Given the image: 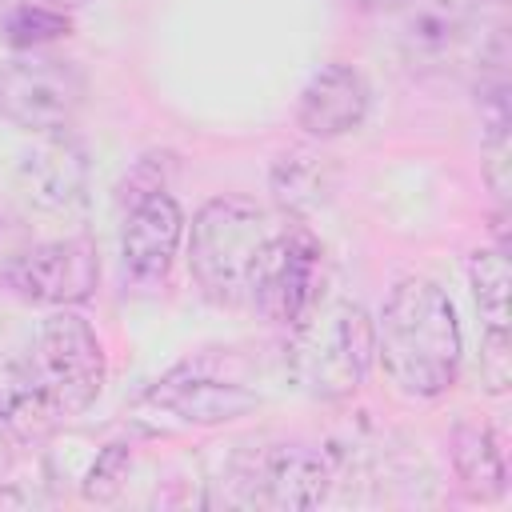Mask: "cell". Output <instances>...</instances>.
Segmentation results:
<instances>
[{
  "instance_id": "7c38bea8",
  "label": "cell",
  "mask_w": 512,
  "mask_h": 512,
  "mask_svg": "<svg viewBox=\"0 0 512 512\" xmlns=\"http://www.w3.org/2000/svg\"><path fill=\"white\" fill-rule=\"evenodd\" d=\"M368 108H372V88L364 72L344 60H332L320 72H312V80L300 88L296 124L312 140H336L356 132L368 120Z\"/></svg>"
},
{
  "instance_id": "cb8c5ba5",
  "label": "cell",
  "mask_w": 512,
  "mask_h": 512,
  "mask_svg": "<svg viewBox=\"0 0 512 512\" xmlns=\"http://www.w3.org/2000/svg\"><path fill=\"white\" fill-rule=\"evenodd\" d=\"M348 4L360 12H400L408 0H348Z\"/></svg>"
},
{
  "instance_id": "52a82bcc",
  "label": "cell",
  "mask_w": 512,
  "mask_h": 512,
  "mask_svg": "<svg viewBox=\"0 0 512 512\" xmlns=\"http://www.w3.org/2000/svg\"><path fill=\"white\" fill-rule=\"evenodd\" d=\"M8 292H16L28 304L48 308H72L84 304L100 284V256L96 244L84 236L64 240H36L24 260L0 280Z\"/></svg>"
},
{
  "instance_id": "6da1fadb",
  "label": "cell",
  "mask_w": 512,
  "mask_h": 512,
  "mask_svg": "<svg viewBox=\"0 0 512 512\" xmlns=\"http://www.w3.org/2000/svg\"><path fill=\"white\" fill-rule=\"evenodd\" d=\"M464 360L452 296L428 276H404L376 316V364L408 400H440Z\"/></svg>"
},
{
  "instance_id": "3957f363",
  "label": "cell",
  "mask_w": 512,
  "mask_h": 512,
  "mask_svg": "<svg viewBox=\"0 0 512 512\" xmlns=\"http://www.w3.org/2000/svg\"><path fill=\"white\" fill-rule=\"evenodd\" d=\"M288 332V372L316 400H348L376 364V320L360 300L320 296Z\"/></svg>"
},
{
  "instance_id": "ba28073f",
  "label": "cell",
  "mask_w": 512,
  "mask_h": 512,
  "mask_svg": "<svg viewBox=\"0 0 512 512\" xmlns=\"http://www.w3.org/2000/svg\"><path fill=\"white\" fill-rule=\"evenodd\" d=\"M332 480V460L312 444H272L240 472V484L248 488L244 500L276 512L320 508L332 492Z\"/></svg>"
},
{
  "instance_id": "d6986e66",
  "label": "cell",
  "mask_w": 512,
  "mask_h": 512,
  "mask_svg": "<svg viewBox=\"0 0 512 512\" xmlns=\"http://www.w3.org/2000/svg\"><path fill=\"white\" fill-rule=\"evenodd\" d=\"M128 468H132V448H128V444H108V448L92 460V468H88V476H84V500H92V504H112V500L124 492Z\"/></svg>"
},
{
  "instance_id": "7402d4cb",
  "label": "cell",
  "mask_w": 512,
  "mask_h": 512,
  "mask_svg": "<svg viewBox=\"0 0 512 512\" xmlns=\"http://www.w3.org/2000/svg\"><path fill=\"white\" fill-rule=\"evenodd\" d=\"M488 148V160H484V176L496 192V200H508V136H496V140H484Z\"/></svg>"
},
{
  "instance_id": "30bf717a",
  "label": "cell",
  "mask_w": 512,
  "mask_h": 512,
  "mask_svg": "<svg viewBox=\"0 0 512 512\" xmlns=\"http://www.w3.org/2000/svg\"><path fill=\"white\" fill-rule=\"evenodd\" d=\"M144 404H156L160 412L196 424V428H212V424H232L248 412L260 408V396L236 380L212 376L204 364H176L168 376H160L148 392Z\"/></svg>"
},
{
  "instance_id": "d4e9b609",
  "label": "cell",
  "mask_w": 512,
  "mask_h": 512,
  "mask_svg": "<svg viewBox=\"0 0 512 512\" xmlns=\"http://www.w3.org/2000/svg\"><path fill=\"white\" fill-rule=\"evenodd\" d=\"M40 4H52V8H68V4H80V0H40Z\"/></svg>"
},
{
  "instance_id": "ac0fdd59",
  "label": "cell",
  "mask_w": 512,
  "mask_h": 512,
  "mask_svg": "<svg viewBox=\"0 0 512 512\" xmlns=\"http://www.w3.org/2000/svg\"><path fill=\"white\" fill-rule=\"evenodd\" d=\"M72 20L64 8H52V4H40V0H16L0 12V36L20 48V52H36L60 36H68Z\"/></svg>"
},
{
  "instance_id": "5bb4252c",
  "label": "cell",
  "mask_w": 512,
  "mask_h": 512,
  "mask_svg": "<svg viewBox=\"0 0 512 512\" xmlns=\"http://www.w3.org/2000/svg\"><path fill=\"white\" fill-rule=\"evenodd\" d=\"M0 424L16 444H40L60 424V408L32 360L0 356Z\"/></svg>"
},
{
  "instance_id": "9c48e42d",
  "label": "cell",
  "mask_w": 512,
  "mask_h": 512,
  "mask_svg": "<svg viewBox=\"0 0 512 512\" xmlns=\"http://www.w3.org/2000/svg\"><path fill=\"white\" fill-rule=\"evenodd\" d=\"M120 260L124 272L140 284H156L168 276L180 240H184V212L168 188H148L136 196H120Z\"/></svg>"
},
{
  "instance_id": "44dd1931",
  "label": "cell",
  "mask_w": 512,
  "mask_h": 512,
  "mask_svg": "<svg viewBox=\"0 0 512 512\" xmlns=\"http://www.w3.org/2000/svg\"><path fill=\"white\" fill-rule=\"evenodd\" d=\"M36 244V236H32V224L16 212V208H8V204H0V280L24 260V252Z\"/></svg>"
},
{
  "instance_id": "e0dca14e",
  "label": "cell",
  "mask_w": 512,
  "mask_h": 512,
  "mask_svg": "<svg viewBox=\"0 0 512 512\" xmlns=\"http://www.w3.org/2000/svg\"><path fill=\"white\" fill-rule=\"evenodd\" d=\"M468 284H472V300H476V312H480L484 328H508L512 272H508L504 244L480 248V252L468 256Z\"/></svg>"
},
{
  "instance_id": "9a60e30c",
  "label": "cell",
  "mask_w": 512,
  "mask_h": 512,
  "mask_svg": "<svg viewBox=\"0 0 512 512\" xmlns=\"http://www.w3.org/2000/svg\"><path fill=\"white\" fill-rule=\"evenodd\" d=\"M448 456L460 488L472 500H500L508 488V464L500 452V440L480 420H460L448 436Z\"/></svg>"
},
{
  "instance_id": "8fae6325",
  "label": "cell",
  "mask_w": 512,
  "mask_h": 512,
  "mask_svg": "<svg viewBox=\"0 0 512 512\" xmlns=\"http://www.w3.org/2000/svg\"><path fill=\"white\" fill-rule=\"evenodd\" d=\"M16 180L40 212L60 216L88 200V156L68 132H48L20 152Z\"/></svg>"
},
{
  "instance_id": "8992f818",
  "label": "cell",
  "mask_w": 512,
  "mask_h": 512,
  "mask_svg": "<svg viewBox=\"0 0 512 512\" xmlns=\"http://www.w3.org/2000/svg\"><path fill=\"white\" fill-rule=\"evenodd\" d=\"M324 296V248L300 216H284L280 240L260 272L252 304L264 320L292 328Z\"/></svg>"
},
{
  "instance_id": "2e32d148",
  "label": "cell",
  "mask_w": 512,
  "mask_h": 512,
  "mask_svg": "<svg viewBox=\"0 0 512 512\" xmlns=\"http://www.w3.org/2000/svg\"><path fill=\"white\" fill-rule=\"evenodd\" d=\"M328 188H332V164L312 148H292L272 164V192L292 216H304L308 208L324 204Z\"/></svg>"
},
{
  "instance_id": "4fadbf2b",
  "label": "cell",
  "mask_w": 512,
  "mask_h": 512,
  "mask_svg": "<svg viewBox=\"0 0 512 512\" xmlns=\"http://www.w3.org/2000/svg\"><path fill=\"white\" fill-rule=\"evenodd\" d=\"M472 40V8L464 0H408L400 8V52L412 68H444Z\"/></svg>"
},
{
  "instance_id": "603a6c76",
  "label": "cell",
  "mask_w": 512,
  "mask_h": 512,
  "mask_svg": "<svg viewBox=\"0 0 512 512\" xmlns=\"http://www.w3.org/2000/svg\"><path fill=\"white\" fill-rule=\"evenodd\" d=\"M16 448H20V444H16V440L8 436V428L0 424V484H4V480L12 476V468H16Z\"/></svg>"
},
{
  "instance_id": "7a4b0ae2",
  "label": "cell",
  "mask_w": 512,
  "mask_h": 512,
  "mask_svg": "<svg viewBox=\"0 0 512 512\" xmlns=\"http://www.w3.org/2000/svg\"><path fill=\"white\" fill-rule=\"evenodd\" d=\"M280 228L284 216H272L252 196L204 200L188 232V272L200 292L220 304H252Z\"/></svg>"
},
{
  "instance_id": "ffe728a7",
  "label": "cell",
  "mask_w": 512,
  "mask_h": 512,
  "mask_svg": "<svg viewBox=\"0 0 512 512\" xmlns=\"http://www.w3.org/2000/svg\"><path fill=\"white\" fill-rule=\"evenodd\" d=\"M480 380L492 396H504L512 384V340L508 328H484L480 340Z\"/></svg>"
},
{
  "instance_id": "5b68a950",
  "label": "cell",
  "mask_w": 512,
  "mask_h": 512,
  "mask_svg": "<svg viewBox=\"0 0 512 512\" xmlns=\"http://www.w3.org/2000/svg\"><path fill=\"white\" fill-rule=\"evenodd\" d=\"M32 364H36L48 396L56 400L60 416H76V412L92 408L108 380L104 344H100L96 328L72 308H56L40 324Z\"/></svg>"
},
{
  "instance_id": "277c9868",
  "label": "cell",
  "mask_w": 512,
  "mask_h": 512,
  "mask_svg": "<svg viewBox=\"0 0 512 512\" xmlns=\"http://www.w3.org/2000/svg\"><path fill=\"white\" fill-rule=\"evenodd\" d=\"M84 72L52 52H24L0 64V116L32 136L68 132L84 104Z\"/></svg>"
}]
</instances>
